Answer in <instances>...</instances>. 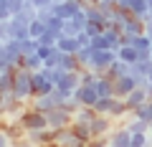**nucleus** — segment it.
Returning <instances> with one entry per match:
<instances>
[{
    "instance_id": "c85d7f7f",
    "label": "nucleus",
    "mask_w": 152,
    "mask_h": 147,
    "mask_svg": "<svg viewBox=\"0 0 152 147\" xmlns=\"http://www.w3.org/2000/svg\"><path fill=\"white\" fill-rule=\"evenodd\" d=\"M91 46L94 51H99V48H109V43H107V36H104V33H99V36H91Z\"/></svg>"
},
{
    "instance_id": "c756f323",
    "label": "nucleus",
    "mask_w": 152,
    "mask_h": 147,
    "mask_svg": "<svg viewBox=\"0 0 152 147\" xmlns=\"http://www.w3.org/2000/svg\"><path fill=\"white\" fill-rule=\"evenodd\" d=\"M13 10H10V3L8 0H0V20H10Z\"/></svg>"
},
{
    "instance_id": "b1692460",
    "label": "nucleus",
    "mask_w": 152,
    "mask_h": 147,
    "mask_svg": "<svg viewBox=\"0 0 152 147\" xmlns=\"http://www.w3.org/2000/svg\"><path fill=\"white\" fill-rule=\"evenodd\" d=\"M132 46H134L137 51H150L152 48V38L147 33H137V36H132Z\"/></svg>"
},
{
    "instance_id": "0eeeda50",
    "label": "nucleus",
    "mask_w": 152,
    "mask_h": 147,
    "mask_svg": "<svg viewBox=\"0 0 152 147\" xmlns=\"http://www.w3.org/2000/svg\"><path fill=\"white\" fill-rule=\"evenodd\" d=\"M81 8H84V0H58V3H53V5H51V10H53L58 18L69 20V18H74Z\"/></svg>"
},
{
    "instance_id": "39448f33",
    "label": "nucleus",
    "mask_w": 152,
    "mask_h": 147,
    "mask_svg": "<svg viewBox=\"0 0 152 147\" xmlns=\"http://www.w3.org/2000/svg\"><path fill=\"white\" fill-rule=\"evenodd\" d=\"M107 145H114V147H132V132L127 129L122 122H117V124L109 129V135H107Z\"/></svg>"
},
{
    "instance_id": "393cba45",
    "label": "nucleus",
    "mask_w": 152,
    "mask_h": 147,
    "mask_svg": "<svg viewBox=\"0 0 152 147\" xmlns=\"http://www.w3.org/2000/svg\"><path fill=\"white\" fill-rule=\"evenodd\" d=\"M61 66H64L66 71H81L84 66L79 64V59H76V53H64L61 56Z\"/></svg>"
},
{
    "instance_id": "9d476101",
    "label": "nucleus",
    "mask_w": 152,
    "mask_h": 147,
    "mask_svg": "<svg viewBox=\"0 0 152 147\" xmlns=\"http://www.w3.org/2000/svg\"><path fill=\"white\" fill-rule=\"evenodd\" d=\"M140 84H137V79L132 76V74H124V76H119V79H114V97H119V99H124L127 94L132 91V89H137Z\"/></svg>"
},
{
    "instance_id": "e433bc0d",
    "label": "nucleus",
    "mask_w": 152,
    "mask_h": 147,
    "mask_svg": "<svg viewBox=\"0 0 152 147\" xmlns=\"http://www.w3.org/2000/svg\"><path fill=\"white\" fill-rule=\"evenodd\" d=\"M150 56H152V48H150Z\"/></svg>"
},
{
    "instance_id": "9b49d317",
    "label": "nucleus",
    "mask_w": 152,
    "mask_h": 147,
    "mask_svg": "<svg viewBox=\"0 0 152 147\" xmlns=\"http://www.w3.org/2000/svg\"><path fill=\"white\" fill-rule=\"evenodd\" d=\"M53 145H71V147H81L84 142L79 140V135L74 132V127H61V129H56V140Z\"/></svg>"
},
{
    "instance_id": "423d86ee",
    "label": "nucleus",
    "mask_w": 152,
    "mask_h": 147,
    "mask_svg": "<svg viewBox=\"0 0 152 147\" xmlns=\"http://www.w3.org/2000/svg\"><path fill=\"white\" fill-rule=\"evenodd\" d=\"M20 124H23V129H43V127H48V119H46V112L31 107V109L23 112Z\"/></svg>"
},
{
    "instance_id": "f704fd0d",
    "label": "nucleus",
    "mask_w": 152,
    "mask_h": 147,
    "mask_svg": "<svg viewBox=\"0 0 152 147\" xmlns=\"http://www.w3.org/2000/svg\"><path fill=\"white\" fill-rule=\"evenodd\" d=\"M147 5H150V8H152V0H147Z\"/></svg>"
},
{
    "instance_id": "c9c22d12",
    "label": "nucleus",
    "mask_w": 152,
    "mask_h": 147,
    "mask_svg": "<svg viewBox=\"0 0 152 147\" xmlns=\"http://www.w3.org/2000/svg\"><path fill=\"white\" fill-rule=\"evenodd\" d=\"M147 79H150V81H152V71H150V76H147Z\"/></svg>"
},
{
    "instance_id": "f257e3e1",
    "label": "nucleus",
    "mask_w": 152,
    "mask_h": 147,
    "mask_svg": "<svg viewBox=\"0 0 152 147\" xmlns=\"http://www.w3.org/2000/svg\"><path fill=\"white\" fill-rule=\"evenodd\" d=\"M31 79H33V71L23 69V66H15V71H13V94H15L18 102H26L28 104L33 99Z\"/></svg>"
},
{
    "instance_id": "f3484780",
    "label": "nucleus",
    "mask_w": 152,
    "mask_h": 147,
    "mask_svg": "<svg viewBox=\"0 0 152 147\" xmlns=\"http://www.w3.org/2000/svg\"><path fill=\"white\" fill-rule=\"evenodd\" d=\"M20 66L28 71H38V69H43V59L38 56V51H31V53H23Z\"/></svg>"
},
{
    "instance_id": "7c9ffc66",
    "label": "nucleus",
    "mask_w": 152,
    "mask_h": 147,
    "mask_svg": "<svg viewBox=\"0 0 152 147\" xmlns=\"http://www.w3.org/2000/svg\"><path fill=\"white\" fill-rule=\"evenodd\" d=\"M10 135H8V129H5V124H3V122H0V147H8L10 145Z\"/></svg>"
},
{
    "instance_id": "5701e85b",
    "label": "nucleus",
    "mask_w": 152,
    "mask_h": 147,
    "mask_svg": "<svg viewBox=\"0 0 152 147\" xmlns=\"http://www.w3.org/2000/svg\"><path fill=\"white\" fill-rule=\"evenodd\" d=\"M46 26H48L51 33H56V36H64V18H58L56 13H51V15L46 18Z\"/></svg>"
},
{
    "instance_id": "72a5a7b5",
    "label": "nucleus",
    "mask_w": 152,
    "mask_h": 147,
    "mask_svg": "<svg viewBox=\"0 0 152 147\" xmlns=\"http://www.w3.org/2000/svg\"><path fill=\"white\" fill-rule=\"evenodd\" d=\"M147 104H150V114H152V99H147Z\"/></svg>"
},
{
    "instance_id": "4c0bfd02",
    "label": "nucleus",
    "mask_w": 152,
    "mask_h": 147,
    "mask_svg": "<svg viewBox=\"0 0 152 147\" xmlns=\"http://www.w3.org/2000/svg\"><path fill=\"white\" fill-rule=\"evenodd\" d=\"M56 3H58V0H56Z\"/></svg>"
},
{
    "instance_id": "a878e982",
    "label": "nucleus",
    "mask_w": 152,
    "mask_h": 147,
    "mask_svg": "<svg viewBox=\"0 0 152 147\" xmlns=\"http://www.w3.org/2000/svg\"><path fill=\"white\" fill-rule=\"evenodd\" d=\"M129 114L132 117H140V119H145V122H152V114H150V104H140V107H134V109H132V112H129Z\"/></svg>"
},
{
    "instance_id": "4468645a",
    "label": "nucleus",
    "mask_w": 152,
    "mask_h": 147,
    "mask_svg": "<svg viewBox=\"0 0 152 147\" xmlns=\"http://www.w3.org/2000/svg\"><path fill=\"white\" fill-rule=\"evenodd\" d=\"M79 84H81V79H79V71H64V74L58 76V81H56V86L66 89V91H74Z\"/></svg>"
},
{
    "instance_id": "ddd939ff",
    "label": "nucleus",
    "mask_w": 152,
    "mask_h": 147,
    "mask_svg": "<svg viewBox=\"0 0 152 147\" xmlns=\"http://www.w3.org/2000/svg\"><path fill=\"white\" fill-rule=\"evenodd\" d=\"M147 99H150V97H147V89H145V86H137V89H132V91H129V94L124 97V104H127V109L132 112L134 107L145 104Z\"/></svg>"
},
{
    "instance_id": "f8f14e48",
    "label": "nucleus",
    "mask_w": 152,
    "mask_h": 147,
    "mask_svg": "<svg viewBox=\"0 0 152 147\" xmlns=\"http://www.w3.org/2000/svg\"><path fill=\"white\" fill-rule=\"evenodd\" d=\"M28 36H31V33H28V23H20V20H15V18L8 20V38L23 41V38H28Z\"/></svg>"
},
{
    "instance_id": "473e14b6",
    "label": "nucleus",
    "mask_w": 152,
    "mask_h": 147,
    "mask_svg": "<svg viewBox=\"0 0 152 147\" xmlns=\"http://www.w3.org/2000/svg\"><path fill=\"white\" fill-rule=\"evenodd\" d=\"M89 3H104V0H84V5H89Z\"/></svg>"
},
{
    "instance_id": "6ab92c4d",
    "label": "nucleus",
    "mask_w": 152,
    "mask_h": 147,
    "mask_svg": "<svg viewBox=\"0 0 152 147\" xmlns=\"http://www.w3.org/2000/svg\"><path fill=\"white\" fill-rule=\"evenodd\" d=\"M117 99H119V97H114V94H109V97H99L96 104H94V112H99V114H109L112 107L117 104Z\"/></svg>"
},
{
    "instance_id": "7ed1b4c3",
    "label": "nucleus",
    "mask_w": 152,
    "mask_h": 147,
    "mask_svg": "<svg viewBox=\"0 0 152 147\" xmlns=\"http://www.w3.org/2000/svg\"><path fill=\"white\" fill-rule=\"evenodd\" d=\"M114 61H117V51H114V48H99V51H94L91 64H89L86 69H94L96 74H104Z\"/></svg>"
},
{
    "instance_id": "2f4dec72",
    "label": "nucleus",
    "mask_w": 152,
    "mask_h": 147,
    "mask_svg": "<svg viewBox=\"0 0 152 147\" xmlns=\"http://www.w3.org/2000/svg\"><path fill=\"white\" fill-rule=\"evenodd\" d=\"M31 3H33V8H36V10H48L56 0H31Z\"/></svg>"
},
{
    "instance_id": "dca6fc26",
    "label": "nucleus",
    "mask_w": 152,
    "mask_h": 147,
    "mask_svg": "<svg viewBox=\"0 0 152 147\" xmlns=\"http://www.w3.org/2000/svg\"><path fill=\"white\" fill-rule=\"evenodd\" d=\"M124 74H129V64H124L119 56H117V61H114V64L104 71V76H109L112 81H114V79H119V76H124Z\"/></svg>"
},
{
    "instance_id": "2eb2a0df",
    "label": "nucleus",
    "mask_w": 152,
    "mask_h": 147,
    "mask_svg": "<svg viewBox=\"0 0 152 147\" xmlns=\"http://www.w3.org/2000/svg\"><path fill=\"white\" fill-rule=\"evenodd\" d=\"M94 89H96V94L99 97H109V94H114V81L109 76H104V74H99L96 79H94V84H91Z\"/></svg>"
},
{
    "instance_id": "cd10ccee",
    "label": "nucleus",
    "mask_w": 152,
    "mask_h": 147,
    "mask_svg": "<svg viewBox=\"0 0 152 147\" xmlns=\"http://www.w3.org/2000/svg\"><path fill=\"white\" fill-rule=\"evenodd\" d=\"M150 142H152L150 132H134V135H132V147H145V145H150Z\"/></svg>"
},
{
    "instance_id": "f03ea898",
    "label": "nucleus",
    "mask_w": 152,
    "mask_h": 147,
    "mask_svg": "<svg viewBox=\"0 0 152 147\" xmlns=\"http://www.w3.org/2000/svg\"><path fill=\"white\" fill-rule=\"evenodd\" d=\"M117 124V122L112 119L109 114H94L91 117V122H89V129H91V135H94V140L91 142H99V145H107V135H109V129Z\"/></svg>"
},
{
    "instance_id": "412c9836",
    "label": "nucleus",
    "mask_w": 152,
    "mask_h": 147,
    "mask_svg": "<svg viewBox=\"0 0 152 147\" xmlns=\"http://www.w3.org/2000/svg\"><path fill=\"white\" fill-rule=\"evenodd\" d=\"M46 31H48V26H46V20H41L38 15L28 23V33H31V38H41Z\"/></svg>"
},
{
    "instance_id": "1a4fd4ad",
    "label": "nucleus",
    "mask_w": 152,
    "mask_h": 147,
    "mask_svg": "<svg viewBox=\"0 0 152 147\" xmlns=\"http://www.w3.org/2000/svg\"><path fill=\"white\" fill-rule=\"evenodd\" d=\"M56 84L51 81L48 76H46L43 71L38 69V71H33V79H31V89H33V97H41V94H48L51 89H53Z\"/></svg>"
},
{
    "instance_id": "6e6552de",
    "label": "nucleus",
    "mask_w": 152,
    "mask_h": 147,
    "mask_svg": "<svg viewBox=\"0 0 152 147\" xmlns=\"http://www.w3.org/2000/svg\"><path fill=\"white\" fill-rule=\"evenodd\" d=\"M71 94H74V99L81 104V107H94V104H96V99H99L96 89H94L91 84H79Z\"/></svg>"
},
{
    "instance_id": "bb28decb",
    "label": "nucleus",
    "mask_w": 152,
    "mask_h": 147,
    "mask_svg": "<svg viewBox=\"0 0 152 147\" xmlns=\"http://www.w3.org/2000/svg\"><path fill=\"white\" fill-rule=\"evenodd\" d=\"M13 71H15V69L0 74V91H13Z\"/></svg>"
},
{
    "instance_id": "4be33fe9",
    "label": "nucleus",
    "mask_w": 152,
    "mask_h": 147,
    "mask_svg": "<svg viewBox=\"0 0 152 147\" xmlns=\"http://www.w3.org/2000/svg\"><path fill=\"white\" fill-rule=\"evenodd\" d=\"M71 127H74V132L79 135V140L84 142V145H89V142L94 140L91 129H89V124H84V122H71Z\"/></svg>"
},
{
    "instance_id": "20e7f679",
    "label": "nucleus",
    "mask_w": 152,
    "mask_h": 147,
    "mask_svg": "<svg viewBox=\"0 0 152 147\" xmlns=\"http://www.w3.org/2000/svg\"><path fill=\"white\" fill-rule=\"evenodd\" d=\"M46 119H48V127H53V129H61V127H69L71 122H74V112L66 107H53L46 112Z\"/></svg>"
},
{
    "instance_id": "a211bd4d",
    "label": "nucleus",
    "mask_w": 152,
    "mask_h": 147,
    "mask_svg": "<svg viewBox=\"0 0 152 147\" xmlns=\"http://www.w3.org/2000/svg\"><path fill=\"white\" fill-rule=\"evenodd\" d=\"M56 46H58L64 53H76V51L81 48L79 41H76V36H66V33H64V36H58V43H56Z\"/></svg>"
},
{
    "instance_id": "aec40b11",
    "label": "nucleus",
    "mask_w": 152,
    "mask_h": 147,
    "mask_svg": "<svg viewBox=\"0 0 152 147\" xmlns=\"http://www.w3.org/2000/svg\"><path fill=\"white\" fill-rule=\"evenodd\" d=\"M117 56H119L122 61H124V64H134L137 59H140V53H137V48L132 43H127V46H119V48H117Z\"/></svg>"
}]
</instances>
